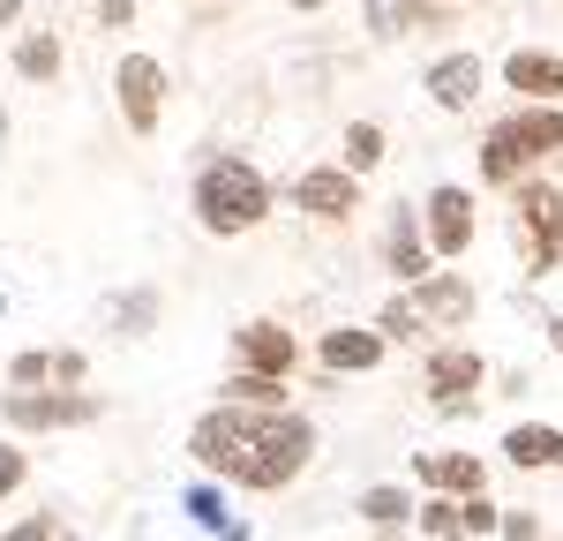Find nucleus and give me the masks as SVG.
I'll list each match as a JSON object with an SVG mask.
<instances>
[{"label":"nucleus","mask_w":563,"mask_h":541,"mask_svg":"<svg viewBox=\"0 0 563 541\" xmlns=\"http://www.w3.org/2000/svg\"><path fill=\"white\" fill-rule=\"evenodd\" d=\"M188 459L218 474V482H233V489H294L308 474V459H316V421L308 413H263V406H233L218 399L196 429H188Z\"/></svg>","instance_id":"f257e3e1"},{"label":"nucleus","mask_w":563,"mask_h":541,"mask_svg":"<svg viewBox=\"0 0 563 541\" xmlns=\"http://www.w3.org/2000/svg\"><path fill=\"white\" fill-rule=\"evenodd\" d=\"M271 219V180L249 166V158H211L203 174H196V225L203 233H256Z\"/></svg>","instance_id":"f03ea898"},{"label":"nucleus","mask_w":563,"mask_h":541,"mask_svg":"<svg viewBox=\"0 0 563 541\" xmlns=\"http://www.w3.org/2000/svg\"><path fill=\"white\" fill-rule=\"evenodd\" d=\"M511 249L526 278H549L563 264V188L556 180H519L511 188Z\"/></svg>","instance_id":"7ed1b4c3"},{"label":"nucleus","mask_w":563,"mask_h":541,"mask_svg":"<svg viewBox=\"0 0 563 541\" xmlns=\"http://www.w3.org/2000/svg\"><path fill=\"white\" fill-rule=\"evenodd\" d=\"M481 384H488V361H481L466 339H443V346H429V354H421V391H429V406L443 413V421L474 413Z\"/></svg>","instance_id":"20e7f679"},{"label":"nucleus","mask_w":563,"mask_h":541,"mask_svg":"<svg viewBox=\"0 0 563 541\" xmlns=\"http://www.w3.org/2000/svg\"><path fill=\"white\" fill-rule=\"evenodd\" d=\"M166 60L158 53H121V68H113V98H121V121L129 135H158L166 121Z\"/></svg>","instance_id":"39448f33"},{"label":"nucleus","mask_w":563,"mask_h":541,"mask_svg":"<svg viewBox=\"0 0 563 541\" xmlns=\"http://www.w3.org/2000/svg\"><path fill=\"white\" fill-rule=\"evenodd\" d=\"M413 527L429 541H488L504 527V504H488V496H421Z\"/></svg>","instance_id":"423d86ee"},{"label":"nucleus","mask_w":563,"mask_h":541,"mask_svg":"<svg viewBox=\"0 0 563 541\" xmlns=\"http://www.w3.org/2000/svg\"><path fill=\"white\" fill-rule=\"evenodd\" d=\"M474 188H459V180H443V188H429V203H421V225H429V249L435 264H451V256H466L474 249Z\"/></svg>","instance_id":"0eeeda50"},{"label":"nucleus","mask_w":563,"mask_h":541,"mask_svg":"<svg viewBox=\"0 0 563 541\" xmlns=\"http://www.w3.org/2000/svg\"><path fill=\"white\" fill-rule=\"evenodd\" d=\"M0 413L15 429H90L98 399L90 391H0Z\"/></svg>","instance_id":"6e6552de"},{"label":"nucleus","mask_w":563,"mask_h":541,"mask_svg":"<svg viewBox=\"0 0 563 541\" xmlns=\"http://www.w3.org/2000/svg\"><path fill=\"white\" fill-rule=\"evenodd\" d=\"M294 211L316 219V225H346L361 211V174H346V166H308L294 180Z\"/></svg>","instance_id":"1a4fd4ad"},{"label":"nucleus","mask_w":563,"mask_h":541,"mask_svg":"<svg viewBox=\"0 0 563 541\" xmlns=\"http://www.w3.org/2000/svg\"><path fill=\"white\" fill-rule=\"evenodd\" d=\"M413 294V309L429 316V331H466L481 309V294H474V278L466 270H429L421 286H406Z\"/></svg>","instance_id":"9d476101"},{"label":"nucleus","mask_w":563,"mask_h":541,"mask_svg":"<svg viewBox=\"0 0 563 541\" xmlns=\"http://www.w3.org/2000/svg\"><path fill=\"white\" fill-rule=\"evenodd\" d=\"M294 361H301V346H294V331H286L278 316H249V323L233 331V368H256V376H294Z\"/></svg>","instance_id":"9b49d317"},{"label":"nucleus","mask_w":563,"mask_h":541,"mask_svg":"<svg viewBox=\"0 0 563 541\" xmlns=\"http://www.w3.org/2000/svg\"><path fill=\"white\" fill-rule=\"evenodd\" d=\"M384 270L398 278V286H421L435 270V249H429V225H421V211L413 203H398L384 225Z\"/></svg>","instance_id":"f8f14e48"},{"label":"nucleus","mask_w":563,"mask_h":541,"mask_svg":"<svg viewBox=\"0 0 563 541\" xmlns=\"http://www.w3.org/2000/svg\"><path fill=\"white\" fill-rule=\"evenodd\" d=\"M84 376H90V361L76 346H31V354L8 361L15 391H84Z\"/></svg>","instance_id":"ddd939ff"},{"label":"nucleus","mask_w":563,"mask_h":541,"mask_svg":"<svg viewBox=\"0 0 563 541\" xmlns=\"http://www.w3.org/2000/svg\"><path fill=\"white\" fill-rule=\"evenodd\" d=\"M504 84L519 90V106H563V53H549V45L504 53Z\"/></svg>","instance_id":"4468645a"},{"label":"nucleus","mask_w":563,"mask_h":541,"mask_svg":"<svg viewBox=\"0 0 563 541\" xmlns=\"http://www.w3.org/2000/svg\"><path fill=\"white\" fill-rule=\"evenodd\" d=\"M413 482L429 496H488V466H481L474 451H421Z\"/></svg>","instance_id":"2eb2a0df"},{"label":"nucleus","mask_w":563,"mask_h":541,"mask_svg":"<svg viewBox=\"0 0 563 541\" xmlns=\"http://www.w3.org/2000/svg\"><path fill=\"white\" fill-rule=\"evenodd\" d=\"M316 354H323L331 376H368V368L390 354V339L376 331V323H339V331H323V346H316Z\"/></svg>","instance_id":"dca6fc26"},{"label":"nucleus","mask_w":563,"mask_h":541,"mask_svg":"<svg viewBox=\"0 0 563 541\" xmlns=\"http://www.w3.org/2000/svg\"><path fill=\"white\" fill-rule=\"evenodd\" d=\"M481 84H488V68H481L474 53H435L429 76H421V90H429L443 113H466V106L481 98Z\"/></svg>","instance_id":"f3484780"},{"label":"nucleus","mask_w":563,"mask_h":541,"mask_svg":"<svg viewBox=\"0 0 563 541\" xmlns=\"http://www.w3.org/2000/svg\"><path fill=\"white\" fill-rule=\"evenodd\" d=\"M533 166H541V158L519 143L511 121H496V129L481 135V180H488V188H519V180H533Z\"/></svg>","instance_id":"a211bd4d"},{"label":"nucleus","mask_w":563,"mask_h":541,"mask_svg":"<svg viewBox=\"0 0 563 541\" xmlns=\"http://www.w3.org/2000/svg\"><path fill=\"white\" fill-rule=\"evenodd\" d=\"M504 459H511L519 474H556L563 466V429L556 421H519V429H504Z\"/></svg>","instance_id":"6ab92c4d"},{"label":"nucleus","mask_w":563,"mask_h":541,"mask_svg":"<svg viewBox=\"0 0 563 541\" xmlns=\"http://www.w3.org/2000/svg\"><path fill=\"white\" fill-rule=\"evenodd\" d=\"M376 331H384L390 346H421V339H429V316L413 309V294L398 286V294H390L384 309H376Z\"/></svg>","instance_id":"aec40b11"},{"label":"nucleus","mask_w":563,"mask_h":541,"mask_svg":"<svg viewBox=\"0 0 563 541\" xmlns=\"http://www.w3.org/2000/svg\"><path fill=\"white\" fill-rule=\"evenodd\" d=\"M233 406H263V413H286V376H256V368H233L225 384H218Z\"/></svg>","instance_id":"412c9836"},{"label":"nucleus","mask_w":563,"mask_h":541,"mask_svg":"<svg viewBox=\"0 0 563 541\" xmlns=\"http://www.w3.org/2000/svg\"><path fill=\"white\" fill-rule=\"evenodd\" d=\"M15 76H23V84H53V76H60V38H53V31H23V38H15Z\"/></svg>","instance_id":"4be33fe9"},{"label":"nucleus","mask_w":563,"mask_h":541,"mask_svg":"<svg viewBox=\"0 0 563 541\" xmlns=\"http://www.w3.org/2000/svg\"><path fill=\"white\" fill-rule=\"evenodd\" d=\"M413 511H421V504L398 489V482H376V489H361V519H368V527H384V534H390V527H406Z\"/></svg>","instance_id":"5701e85b"},{"label":"nucleus","mask_w":563,"mask_h":541,"mask_svg":"<svg viewBox=\"0 0 563 541\" xmlns=\"http://www.w3.org/2000/svg\"><path fill=\"white\" fill-rule=\"evenodd\" d=\"M339 151H346V158H339V166H346V174H376V166H384V129H376V121H346V143H339Z\"/></svg>","instance_id":"b1692460"},{"label":"nucleus","mask_w":563,"mask_h":541,"mask_svg":"<svg viewBox=\"0 0 563 541\" xmlns=\"http://www.w3.org/2000/svg\"><path fill=\"white\" fill-rule=\"evenodd\" d=\"M413 23H429V31H435V15L421 8V0H368V31H376V38H406Z\"/></svg>","instance_id":"393cba45"},{"label":"nucleus","mask_w":563,"mask_h":541,"mask_svg":"<svg viewBox=\"0 0 563 541\" xmlns=\"http://www.w3.org/2000/svg\"><path fill=\"white\" fill-rule=\"evenodd\" d=\"M180 504L196 511V527H211V534H225V541H249V527H241V519H225V504H218V489H188Z\"/></svg>","instance_id":"a878e982"},{"label":"nucleus","mask_w":563,"mask_h":541,"mask_svg":"<svg viewBox=\"0 0 563 541\" xmlns=\"http://www.w3.org/2000/svg\"><path fill=\"white\" fill-rule=\"evenodd\" d=\"M23 474H31V451H23V444H8V437H0V504H8V496L23 489Z\"/></svg>","instance_id":"bb28decb"},{"label":"nucleus","mask_w":563,"mask_h":541,"mask_svg":"<svg viewBox=\"0 0 563 541\" xmlns=\"http://www.w3.org/2000/svg\"><path fill=\"white\" fill-rule=\"evenodd\" d=\"M8 541H60V519H53V511H31V519L8 527Z\"/></svg>","instance_id":"cd10ccee"},{"label":"nucleus","mask_w":563,"mask_h":541,"mask_svg":"<svg viewBox=\"0 0 563 541\" xmlns=\"http://www.w3.org/2000/svg\"><path fill=\"white\" fill-rule=\"evenodd\" d=\"M496 534H504V541H549L533 511H504V527H496Z\"/></svg>","instance_id":"c85d7f7f"},{"label":"nucleus","mask_w":563,"mask_h":541,"mask_svg":"<svg viewBox=\"0 0 563 541\" xmlns=\"http://www.w3.org/2000/svg\"><path fill=\"white\" fill-rule=\"evenodd\" d=\"M135 23V0H98V31H129Z\"/></svg>","instance_id":"c756f323"},{"label":"nucleus","mask_w":563,"mask_h":541,"mask_svg":"<svg viewBox=\"0 0 563 541\" xmlns=\"http://www.w3.org/2000/svg\"><path fill=\"white\" fill-rule=\"evenodd\" d=\"M151 309H158L151 294H129V301H121V316H129V331H143V323H151Z\"/></svg>","instance_id":"7c9ffc66"},{"label":"nucleus","mask_w":563,"mask_h":541,"mask_svg":"<svg viewBox=\"0 0 563 541\" xmlns=\"http://www.w3.org/2000/svg\"><path fill=\"white\" fill-rule=\"evenodd\" d=\"M15 15H23V0H0V31H15Z\"/></svg>","instance_id":"2f4dec72"},{"label":"nucleus","mask_w":563,"mask_h":541,"mask_svg":"<svg viewBox=\"0 0 563 541\" xmlns=\"http://www.w3.org/2000/svg\"><path fill=\"white\" fill-rule=\"evenodd\" d=\"M549 346H556V361H563V316H549Z\"/></svg>","instance_id":"473e14b6"},{"label":"nucleus","mask_w":563,"mask_h":541,"mask_svg":"<svg viewBox=\"0 0 563 541\" xmlns=\"http://www.w3.org/2000/svg\"><path fill=\"white\" fill-rule=\"evenodd\" d=\"M286 8H301V15H316V8H331V0H286Z\"/></svg>","instance_id":"72a5a7b5"},{"label":"nucleus","mask_w":563,"mask_h":541,"mask_svg":"<svg viewBox=\"0 0 563 541\" xmlns=\"http://www.w3.org/2000/svg\"><path fill=\"white\" fill-rule=\"evenodd\" d=\"M421 8H429V15H435V23H443V8H451V0H421Z\"/></svg>","instance_id":"f704fd0d"}]
</instances>
